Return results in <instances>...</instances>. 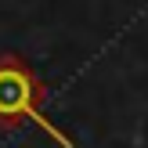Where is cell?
Here are the masks:
<instances>
[{
  "instance_id": "cell-1",
  "label": "cell",
  "mask_w": 148,
  "mask_h": 148,
  "mask_svg": "<svg viewBox=\"0 0 148 148\" xmlns=\"http://www.w3.org/2000/svg\"><path fill=\"white\" fill-rule=\"evenodd\" d=\"M40 98H43V87L36 79V72L25 65V58L11 54V51L0 54V127L14 130L22 123H36L58 148H76L65 130H58L40 112Z\"/></svg>"
}]
</instances>
